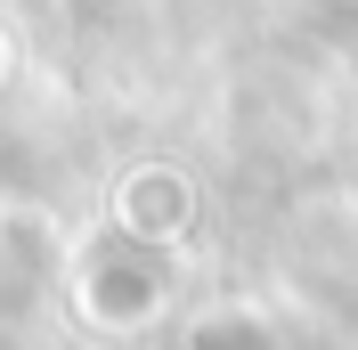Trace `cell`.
<instances>
[{
    "instance_id": "2",
    "label": "cell",
    "mask_w": 358,
    "mask_h": 350,
    "mask_svg": "<svg viewBox=\"0 0 358 350\" xmlns=\"http://www.w3.org/2000/svg\"><path fill=\"white\" fill-rule=\"evenodd\" d=\"M0 66H8V41H0Z\"/></svg>"
},
{
    "instance_id": "1",
    "label": "cell",
    "mask_w": 358,
    "mask_h": 350,
    "mask_svg": "<svg viewBox=\"0 0 358 350\" xmlns=\"http://www.w3.org/2000/svg\"><path fill=\"white\" fill-rule=\"evenodd\" d=\"M122 228L131 237H171V228H187V179L179 172H131L122 179Z\"/></svg>"
}]
</instances>
